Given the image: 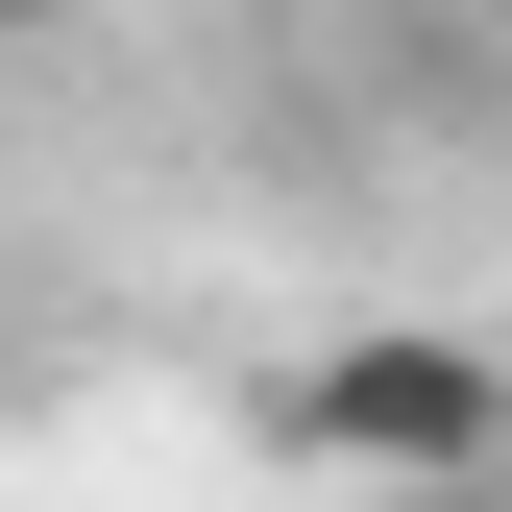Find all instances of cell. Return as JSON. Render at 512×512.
Instances as JSON below:
<instances>
[{"instance_id": "6da1fadb", "label": "cell", "mask_w": 512, "mask_h": 512, "mask_svg": "<svg viewBox=\"0 0 512 512\" xmlns=\"http://www.w3.org/2000/svg\"><path fill=\"white\" fill-rule=\"evenodd\" d=\"M244 439L317 488H512V342H464V317H342V342H293L269 391H244Z\"/></svg>"}, {"instance_id": "7a4b0ae2", "label": "cell", "mask_w": 512, "mask_h": 512, "mask_svg": "<svg viewBox=\"0 0 512 512\" xmlns=\"http://www.w3.org/2000/svg\"><path fill=\"white\" fill-rule=\"evenodd\" d=\"M391 512H512V488H391Z\"/></svg>"}, {"instance_id": "3957f363", "label": "cell", "mask_w": 512, "mask_h": 512, "mask_svg": "<svg viewBox=\"0 0 512 512\" xmlns=\"http://www.w3.org/2000/svg\"><path fill=\"white\" fill-rule=\"evenodd\" d=\"M0 415H25V317H0Z\"/></svg>"}, {"instance_id": "277c9868", "label": "cell", "mask_w": 512, "mask_h": 512, "mask_svg": "<svg viewBox=\"0 0 512 512\" xmlns=\"http://www.w3.org/2000/svg\"><path fill=\"white\" fill-rule=\"evenodd\" d=\"M0 25H49V0H0Z\"/></svg>"}, {"instance_id": "5b68a950", "label": "cell", "mask_w": 512, "mask_h": 512, "mask_svg": "<svg viewBox=\"0 0 512 512\" xmlns=\"http://www.w3.org/2000/svg\"><path fill=\"white\" fill-rule=\"evenodd\" d=\"M488 25H512V0H488Z\"/></svg>"}]
</instances>
